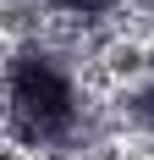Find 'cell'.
Segmentation results:
<instances>
[{"mask_svg": "<svg viewBox=\"0 0 154 160\" xmlns=\"http://www.w3.org/2000/svg\"><path fill=\"white\" fill-rule=\"evenodd\" d=\"M6 111L17 132L33 144H66L83 122V94H77L72 72L44 50H22L6 72Z\"/></svg>", "mask_w": 154, "mask_h": 160, "instance_id": "1", "label": "cell"}, {"mask_svg": "<svg viewBox=\"0 0 154 160\" xmlns=\"http://www.w3.org/2000/svg\"><path fill=\"white\" fill-rule=\"evenodd\" d=\"M61 6H72V11H94V6H105V0H61Z\"/></svg>", "mask_w": 154, "mask_h": 160, "instance_id": "2", "label": "cell"}]
</instances>
